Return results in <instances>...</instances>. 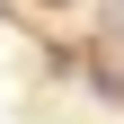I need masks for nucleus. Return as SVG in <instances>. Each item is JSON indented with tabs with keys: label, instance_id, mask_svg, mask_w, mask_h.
Returning a JSON list of instances; mask_svg holds the SVG:
<instances>
[{
	"label": "nucleus",
	"instance_id": "obj_1",
	"mask_svg": "<svg viewBox=\"0 0 124 124\" xmlns=\"http://www.w3.org/2000/svg\"><path fill=\"white\" fill-rule=\"evenodd\" d=\"M106 27H124V0H106Z\"/></svg>",
	"mask_w": 124,
	"mask_h": 124
},
{
	"label": "nucleus",
	"instance_id": "obj_2",
	"mask_svg": "<svg viewBox=\"0 0 124 124\" xmlns=\"http://www.w3.org/2000/svg\"><path fill=\"white\" fill-rule=\"evenodd\" d=\"M44 9H71V0H44Z\"/></svg>",
	"mask_w": 124,
	"mask_h": 124
}]
</instances>
